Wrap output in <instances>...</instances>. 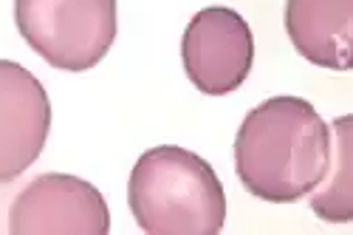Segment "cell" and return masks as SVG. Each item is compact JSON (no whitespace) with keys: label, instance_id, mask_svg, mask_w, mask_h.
Wrapping results in <instances>:
<instances>
[{"label":"cell","instance_id":"7a4b0ae2","mask_svg":"<svg viewBox=\"0 0 353 235\" xmlns=\"http://www.w3.org/2000/svg\"><path fill=\"white\" fill-rule=\"evenodd\" d=\"M128 204L147 235H218L226 221V193L207 159L159 144L144 151L128 179Z\"/></svg>","mask_w":353,"mask_h":235},{"label":"cell","instance_id":"ba28073f","mask_svg":"<svg viewBox=\"0 0 353 235\" xmlns=\"http://www.w3.org/2000/svg\"><path fill=\"white\" fill-rule=\"evenodd\" d=\"M328 167L319 185L308 193L311 210L328 224H347L353 218V173H350V116H336L328 125Z\"/></svg>","mask_w":353,"mask_h":235},{"label":"cell","instance_id":"52a82bcc","mask_svg":"<svg viewBox=\"0 0 353 235\" xmlns=\"http://www.w3.org/2000/svg\"><path fill=\"white\" fill-rule=\"evenodd\" d=\"M285 35L303 60L316 68H350L353 0H285Z\"/></svg>","mask_w":353,"mask_h":235},{"label":"cell","instance_id":"8992f818","mask_svg":"<svg viewBox=\"0 0 353 235\" xmlns=\"http://www.w3.org/2000/svg\"><path fill=\"white\" fill-rule=\"evenodd\" d=\"M51 131V100L20 63L0 60V185L32 167Z\"/></svg>","mask_w":353,"mask_h":235},{"label":"cell","instance_id":"6da1fadb","mask_svg":"<svg viewBox=\"0 0 353 235\" xmlns=\"http://www.w3.org/2000/svg\"><path fill=\"white\" fill-rule=\"evenodd\" d=\"M328 122L303 97H272L246 113L234 136V170L260 201L308 196L328 167Z\"/></svg>","mask_w":353,"mask_h":235},{"label":"cell","instance_id":"277c9868","mask_svg":"<svg viewBox=\"0 0 353 235\" xmlns=\"http://www.w3.org/2000/svg\"><path fill=\"white\" fill-rule=\"evenodd\" d=\"M181 63L201 94L226 97L238 91L254 63V37L246 17L229 6L201 9L184 28Z\"/></svg>","mask_w":353,"mask_h":235},{"label":"cell","instance_id":"5b68a950","mask_svg":"<svg viewBox=\"0 0 353 235\" xmlns=\"http://www.w3.org/2000/svg\"><path fill=\"white\" fill-rule=\"evenodd\" d=\"M12 235H108L105 196L68 173H43L26 185L9 210Z\"/></svg>","mask_w":353,"mask_h":235},{"label":"cell","instance_id":"3957f363","mask_svg":"<svg viewBox=\"0 0 353 235\" xmlns=\"http://www.w3.org/2000/svg\"><path fill=\"white\" fill-rule=\"evenodd\" d=\"M20 37L51 68L91 71L116 40V0H14Z\"/></svg>","mask_w":353,"mask_h":235}]
</instances>
